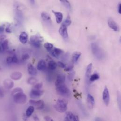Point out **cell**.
I'll return each mask as SVG.
<instances>
[{
  "label": "cell",
  "instance_id": "1",
  "mask_svg": "<svg viewBox=\"0 0 121 121\" xmlns=\"http://www.w3.org/2000/svg\"><path fill=\"white\" fill-rule=\"evenodd\" d=\"M43 38L39 34H36L31 36L30 39V44L35 48H39L43 42Z\"/></svg>",
  "mask_w": 121,
  "mask_h": 121
},
{
  "label": "cell",
  "instance_id": "2",
  "mask_svg": "<svg viewBox=\"0 0 121 121\" xmlns=\"http://www.w3.org/2000/svg\"><path fill=\"white\" fill-rule=\"evenodd\" d=\"M55 109L59 112L63 113L66 111L67 109V102L64 99H59L54 105Z\"/></svg>",
  "mask_w": 121,
  "mask_h": 121
},
{
  "label": "cell",
  "instance_id": "3",
  "mask_svg": "<svg viewBox=\"0 0 121 121\" xmlns=\"http://www.w3.org/2000/svg\"><path fill=\"white\" fill-rule=\"evenodd\" d=\"M56 91L57 93L61 96L65 97H69L70 96L71 92L67 86L64 83L56 87Z\"/></svg>",
  "mask_w": 121,
  "mask_h": 121
},
{
  "label": "cell",
  "instance_id": "4",
  "mask_svg": "<svg viewBox=\"0 0 121 121\" xmlns=\"http://www.w3.org/2000/svg\"><path fill=\"white\" fill-rule=\"evenodd\" d=\"M13 100L18 104H25L27 100V96L23 92H20L13 95Z\"/></svg>",
  "mask_w": 121,
  "mask_h": 121
},
{
  "label": "cell",
  "instance_id": "5",
  "mask_svg": "<svg viewBox=\"0 0 121 121\" xmlns=\"http://www.w3.org/2000/svg\"><path fill=\"white\" fill-rule=\"evenodd\" d=\"M91 48L92 52L94 55L98 59H101L103 57V52L100 47L95 43H93L91 44Z\"/></svg>",
  "mask_w": 121,
  "mask_h": 121
},
{
  "label": "cell",
  "instance_id": "6",
  "mask_svg": "<svg viewBox=\"0 0 121 121\" xmlns=\"http://www.w3.org/2000/svg\"><path fill=\"white\" fill-rule=\"evenodd\" d=\"M44 92V91L43 90L33 88L30 92L29 96L33 99H38L43 96Z\"/></svg>",
  "mask_w": 121,
  "mask_h": 121
},
{
  "label": "cell",
  "instance_id": "7",
  "mask_svg": "<svg viewBox=\"0 0 121 121\" xmlns=\"http://www.w3.org/2000/svg\"><path fill=\"white\" fill-rule=\"evenodd\" d=\"M29 103L31 106H34L37 110H42L44 108V102L42 100H30Z\"/></svg>",
  "mask_w": 121,
  "mask_h": 121
},
{
  "label": "cell",
  "instance_id": "8",
  "mask_svg": "<svg viewBox=\"0 0 121 121\" xmlns=\"http://www.w3.org/2000/svg\"><path fill=\"white\" fill-rule=\"evenodd\" d=\"M49 52L52 57L56 58H59L61 55L64 53V52L60 48L53 47V48Z\"/></svg>",
  "mask_w": 121,
  "mask_h": 121
},
{
  "label": "cell",
  "instance_id": "9",
  "mask_svg": "<svg viewBox=\"0 0 121 121\" xmlns=\"http://www.w3.org/2000/svg\"><path fill=\"white\" fill-rule=\"evenodd\" d=\"M64 120L69 121H78L79 120V118L77 115L73 114V113L71 112H68L66 113L65 116Z\"/></svg>",
  "mask_w": 121,
  "mask_h": 121
},
{
  "label": "cell",
  "instance_id": "10",
  "mask_svg": "<svg viewBox=\"0 0 121 121\" xmlns=\"http://www.w3.org/2000/svg\"><path fill=\"white\" fill-rule=\"evenodd\" d=\"M103 100L106 106H108L110 101V95L109 91L107 87H105L103 92Z\"/></svg>",
  "mask_w": 121,
  "mask_h": 121
},
{
  "label": "cell",
  "instance_id": "11",
  "mask_svg": "<svg viewBox=\"0 0 121 121\" xmlns=\"http://www.w3.org/2000/svg\"><path fill=\"white\" fill-rule=\"evenodd\" d=\"M27 71L28 73L32 76H35L38 73L37 69L31 63H28L27 65Z\"/></svg>",
  "mask_w": 121,
  "mask_h": 121
},
{
  "label": "cell",
  "instance_id": "12",
  "mask_svg": "<svg viewBox=\"0 0 121 121\" xmlns=\"http://www.w3.org/2000/svg\"><path fill=\"white\" fill-rule=\"evenodd\" d=\"M108 25L109 27L115 31H118L119 30V26L116 22L111 18H109L108 20Z\"/></svg>",
  "mask_w": 121,
  "mask_h": 121
},
{
  "label": "cell",
  "instance_id": "13",
  "mask_svg": "<svg viewBox=\"0 0 121 121\" xmlns=\"http://www.w3.org/2000/svg\"><path fill=\"white\" fill-rule=\"evenodd\" d=\"M67 27V26L62 24L60 27L59 29V33L61 36L64 39H67L68 37Z\"/></svg>",
  "mask_w": 121,
  "mask_h": 121
},
{
  "label": "cell",
  "instance_id": "14",
  "mask_svg": "<svg viewBox=\"0 0 121 121\" xmlns=\"http://www.w3.org/2000/svg\"><path fill=\"white\" fill-rule=\"evenodd\" d=\"M28 38V35L26 32H22L20 33L19 36V41L22 44H26L27 42Z\"/></svg>",
  "mask_w": 121,
  "mask_h": 121
},
{
  "label": "cell",
  "instance_id": "15",
  "mask_svg": "<svg viewBox=\"0 0 121 121\" xmlns=\"http://www.w3.org/2000/svg\"><path fill=\"white\" fill-rule=\"evenodd\" d=\"M65 80V76L63 74H60L58 75L56 80L55 82V86L56 87L60 85L61 84L64 83V82Z\"/></svg>",
  "mask_w": 121,
  "mask_h": 121
},
{
  "label": "cell",
  "instance_id": "16",
  "mask_svg": "<svg viewBox=\"0 0 121 121\" xmlns=\"http://www.w3.org/2000/svg\"><path fill=\"white\" fill-rule=\"evenodd\" d=\"M3 85L6 89L10 90L14 87V83L12 80L8 79H6L4 81Z\"/></svg>",
  "mask_w": 121,
  "mask_h": 121
},
{
  "label": "cell",
  "instance_id": "17",
  "mask_svg": "<svg viewBox=\"0 0 121 121\" xmlns=\"http://www.w3.org/2000/svg\"><path fill=\"white\" fill-rule=\"evenodd\" d=\"M9 49V42L7 39H5L0 42V52L7 50Z\"/></svg>",
  "mask_w": 121,
  "mask_h": 121
},
{
  "label": "cell",
  "instance_id": "18",
  "mask_svg": "<svg viewBox=\"0 0 121 121\" xmlns=\"http://www.w3.org/2000/svg\"><path fill=\"white\" fill-rule=\"evenodd\" d=\"M46 68V63L44 60H41L37 65V69L40 71H44Z\"/></svg>",
  "mask_w": 121,
  "mask_h": 121
},
{
  "label": "cell",
  "instance_id": "19",
  "mask_svg": "<svg viewBox=\"0 0 121 121\" xmlns=\"http://www.w3.org/2000/svg\"><path fill=\"white\" fill-rule=\"evenodd\" d=\"M23 76V74L18 71L14 72L12 73L11 75H10V78L12 80H15V81H17L19 80Z\"/></svg>",
  "mask_w": 121,
  "mask_h": 121
},
{
  "label": "cell",
  "instance_id": "20",
  "mask_svg": "<svg viewBox=\"0 0 121 121\" xmlns=\"http://www.w3.org/2000/svg\"><path fill=\"white\" fill-rule=\"evenodd\" d=\"M52 12L54 13L55 17H56V20L57 21V23L58 24H60L61 23L62 20H63V14L60 12L58 11H55L54 10H52Z\"/></svg>",
  "mask_w": 121,
  "mask_h": 121
},
{
  "label": "cell",
  "instance_id": "21",
  "mask_svg": "<svg viewBox=\"0 0 121 121\" xmlns=\"http://www.w3.org/2000/svg\"><path fill=\"white\" fill-rule=\"evenodd\" d=\"M94 102L95 100L94 98L91 94H88L87 95V103L90 108L92 109L93 108Z\"/></svg>",
  "mask_w": 121,
  "mask_h": 121
},
{
  "label": "cell",
  "instance_id": "22",
  "mask_svg": "<svg viewBox=\"0 0 121 121\" xmlns=\"http://www.w3.org/2000/svg\"><path fill=\"white\" fill-rule=\"evenodd\" d=\"M41 17L43 20L46 22H51V17L50 15L46 12H43L41 14Z\"/></svg>",
  "mask_w": 121,
  "mask_h": 121
},
{
  "label": "cell",
  "instance_id": "23",
  "mask_svg": "<svg viewBox=\"0 0 121 121\" xmlns=\"http://www.w3.org/2000/svg\"><path fill=\"white\" fill-rule=\"evenodd\" d=\"M81 55V53L80 52H74L72 55V62L74 64H76L78 61V60L80 58Z\"/></svg>",
  "mask_w": 121,
  "mask_h": 121
},
{
  "label": "cell",
  "instance_id": "24",
  "mask_svg": "<svg viewBox=\"0 0 121 121\" xmlns=\"http://www.w3.org/2000/svg\"><path fill=\"white\" fill-rule=\"evenodd\" d=\"M92 68V64L90 63L87 67L86 69V79L89 80L90 76H91V73Z\"/></svg>",
  "mask_w": 121,
  "mask_h": 121
},
{
  "label": "cell",
  "instance_id": "25",
  "mask_svg": "<svg viewBox=\"0 0 121 121\" xmlns=\"http://www.w3.org/2000/svg\"><path fill=\"white\" fill-rule=\"evenodd\" d=\"M35 111V107L33 106H29L26 110V114L27 117H30L32 116Z\"/></svg>",
  "mask_w": 121,
  "mask_h": 121
},
{
  "label": "cell",
  "instance_id": "26",
  "mask_svg": "<svg viewBox=\"0 0 121 121\" xmlns=\"http://www.w3.org/2000/svg\"><path fill=\"white\" fill-rule=\"evenodd\" d=\"M48 68L51 70H54L57 67V64L54 61L50 60L48 62Z\"/></svg>",
  "mask_w": 121,
  "mask_h": 121
},
{
  "label": "cell",
  "instance_id": "27",
  "mask_svg": "<svg viewBox=\"0 0 121 121\" xmlns=\"http://www.w3.org/2000/svg\"><path fill=\"white\" fill-rule=\"evenodd\" d=\"M27 82L30 85H35L38 82V80L34 77H31L28 78Z\"/></svg>",
  "mask_w": 121,
  "mask_h": 121
},
{
  "label": "cell",
  "instance_id": "28",
  "mask_svg": "<svg viewBox=\"0 0 121 121\" xmlns=\"http://www.w3.org/2000/svg\"><path fill=\"white\" fill-rule=\"evenodd\" d=\"M72 23V21L71 20V17L69 15H68L66 18V19L63 22V23H62V25H65L66 26H69Z\"/></svg>",
  "mask_w": 121,
  "mask_h": 121
},
{
  "label": "cell",
  "instance_id": "29",
  "mask_svg": "<svg viewBox=\"0 0 121 121\" xmlns=\"http://www.w3.org/2000/svg\"><path fill=\"white\" fill-rule=\"evenodd\" d=\"M99 76L98 74L94 73L90 76L89 80L90 82H94V81L99 80Z\"/></svg>",
  "mask_w": 121,
  "mask_h": 121
},
{
  "label": "cell",
  "instance_id": "30",
  "mask_svg": "<svg viewBox=\"0 0 121 121\" xmlns=\"http://www.w3.org/2000/svg\"><path fill=\"white\" fill-rule=\"evenodd\" d=\"M62 4L67 9H71V6L70 2L67 0H60Z\"/></svg>",
  "mask_w": 121,
  "mask_h": 121
},
{
  "label": "cell",
  "instance_id": "31",
  "mask_svg": "<svg viewBox=\"0 0 121 121\" xmlns=\"http://www.w3.org/2000/svg\"><path fill=\"white\" fill-rule=\"evenodd\" d=\"M44 47L46 50L49 52L53 48V45L52 43H46L44 44Z\"/></svg>",
  "mask_w": 121,
  "mask_h": 121
},
{
  "label": "cell",
  "instance_id": "32",
  "mask_svg": "<svg viewBox=\"0 0 121 121\" xmlns=\"http://www.w3.org/2000/svg\"><path fill=\"white\" fill-rule=\"evenodd\" d=\"M20 92H23V89H21V88H16L12 91L11 92V95L13 96L15 94Z\"/></svg>",
  "mask_w": 121,
  "mask_h": 121
},
{
  "label": "cell",
  "instance_id": "33",
  "mask_svg": "<svg viewBox=\"0 0 121 121\" xmlns=\"http://www.w3.org/2000/svg\"><path fill=\"white\" fill-rule=\"evenodd\" d=\"M74 75H75V72L74 71H72L71 73H70L68 75V80L70 81H72L74 77Z\"/></svg>",
  "mask_w": 121,
  "mask_h": 121
},
{
  "label": "cell",
  "instance_id": "34",
  "mask_svg": "<svg viewBox=\"0 0 121 121\" xmlns=\"http://www.w3.org/2000/svg\"><path fill=\"white\" fill-rule=\"evenodd\" d=\"M43 83H41V82H40V83H36L34 85V88H35V89H41L42 87H43Z\"/></svg>",
  "mask_w": 121,
  "mask_h": 121
},
{
  "label": "cell",
  "instance_id": "35",
  "mask_svg": "<svg viewBox=\"0 0 121 121\" xmlns=\"http://www.w3.org/2000/svg\"><path fill=\"white\" fill-rule=\"evenodd\" d=\"M30 58V56L28 54H25L22 56V60H26L29 59Z\"/></svg>",
  "mask_w": 121,
  "mask_h": 121
},
{
  "label": "cell",
  "instance_id": "36",
  "mask_svg": "<svg viewBox=\"0 0 121 121\" xmlns=\"http://www.w3.org/2000/svg\"><path fill=\"white\" fill-rule=\"evenodd\" d=\"M12 63H17L19 61L16 55H14L13 57H12Z\"/></svg>",
  "mask_w": 121,
  "mask_h": 121
},
{
  "label": "cell",
  "instance_id": "37",
  "mask_svg": "<svg viewBox=\"0 0 121 121\" xmlns=\"http://www.w3.org/2000/svg\"><path fill=\"white\" fill-rule=\"evenodd\" d=\"M57 65H58L61 68H65L66 67V65L65 64H64V63H63L62 62H58V64H57Z\"/></svg>",
  "mask_w": 121,
  "mask_h": 121
},
{
  "label": "cell",
  "instance_id": "38",
  "mask_svg": "<svg viewBox=\"0 0 121 121\" xmlns=\"http://www.w3.org/2000/svg\"><path fill=\"white\" fill-rule=\"evenodd\" d=\"M5 30V25L0 26V35L3 34Z\"/></svg>",
  "mask_w": 121,
  "mask_h": 121
},
{
  "label": "cell",
  "instance_id": "39",
  "mask_svg": "<svg viewBox=\"0 0 121 121\" xmlns=\"http://www.w3.org/2000/svg\"><path fill=\"white\" fill-rule=\"evenodd\" d=\"M10 25H9V26H7V27L6 28V29H5V31H6V33H11L12 32V31H11V29L10 28Z\"/></svg>",
  "mask_w": 121,
  "mask_h": 121
},
{
  "label": "cell",
  "instance_id": "40",
  "mask_svg": "<svg viewBox=\"0 0 121 121\" xmlns=\"http://www.w3.org/2000/svg\"><path fill=\"white\" fill-rule=\"evenodd\" d=\"M6 62L8 64H10L11 63H12V57H8L6 59Z\"/></svg>",
  "mask_w": 121,
  "mask_h": 121
},
{
  "label": "cell",
  "instance_id": "41",
  "mask_svg": "<svg viewBox=\"0 0 121 121\" xmlns=\"http://www.w3.org/2000/svg\"><path fill=\"white\" fill-rule=\"evenodd\" d=\"M73 68V66H69L67 67H65V70L67 72H69V71H71Z\"/></svg>",
  "mask_w": 121,
  "mask_h": 121
},
{
  "label": "cell",
  "instance_id": "42",
  "mask_svg": "<svg viewBox=\"0 0 121 121\" xmlns=\"http://www.w3.org/2000/svg\"><path fill=\"white\" fill-rule=\"evenodd\" d=\"M44 120H46V121H53V119H52V118H51V117H50L49 116H45V117H44Z\"/></svg>",
  "mask_w": 121,
  "mask_h": 121
},
{
  "label": "cell",
  "instance_id": "43",
  "mask_svg": "<svg viewBox=\"0 0 121 121\" xmlns=\"http://www.w3.org/2000/svg\"><path fill=\"white\" fill-rule=\"evenodd\" d=\"M4 96V94L1 90V88H0V98H3Z\"/></svg>",
  "mask_w": 121,
  "mask_h": 121
},
{
  "label": "cell",
  "instance_id": "44",
  "mask_svg": "<svg viewBox=\"0 0 121 121\" xmlns=\"http://www.w3.org/2000/svg\"><path fill=\"white\" fill-rule=\"evenodd\" d=\"M118 11L119 14L121 13V4L120 3L118 6Z\"/></svg>",
  "mask_w": 121,
  "mask_h": 121
},
{
  "label": "cell",
  "instance_id": "45",
  "mask_svg": "<svg viewBox=\"0 0 121 121\" xmlns=\"http://www.w3.org/2000/svg\"><path fill=\"white\" fill-rule=\"evenodd\" d=\"M34 120H35V121H39V119L38 117L36 116H34Z\"/></svg>",
  "mask_w": 121,
  "mask_h": 121
},
{
  "label": "cell",
  "instance_id": "46",
  "mask_svg": "<svg viewBox=\"0 0 121 121\" xmlns=\"http://www.w3.org/2000/svg\"><path fill=\"white\" fill-rule=\"evenodd\" d=\"M30 1L33 4H34L35 3V0H30Z\"/></svg>",
  "mask_w": 121,
  "mask_h": 121
},
{
  "label": "cell",
  "instance_id": "47",
  "mask_svg": "<svg viewBox=\"0 0 121 121\" xmlns=\"http://www.w3.org/2000/svg\"></svg>",
  "mask_w": 121,
  "mask_h": 121
}]
</instances>
